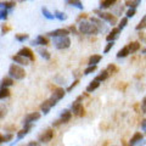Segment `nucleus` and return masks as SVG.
Segmentation results:
<instances>
[{"label":"nucleus","instance_id":"obj_49","mask_svg":"<svg viewBox=\"0 0 146 146\" xmlns=\"http://www.w3.org/2000/svg\"><path fill=\"white\" fill-rule=\"evenodd\" d=\"M27 146H42V144H40L38 140H31Z\"/></svg>","mask_w":146,"mask_h":146},{"label":"nucleus","instance_id":"obj_33","mask_svg":"<svg viewBox=\"0 0 146 146\" xmlns=\"http://www.w3.org/2000/svg\"><path fill=\"white\" fill-rule=\"evenodd\" d=\"M146 29V15H144L140 18V21L138 22V25L135 26V31L136 32H144Z\"/></svg>","mask_w":146,"mask_h":146},{"label":"nucleus","instance_id":"obj_38","mask_svg":"<svg viewBox=\"0 0 146 146\" xmlns=\"http://www.w3.org/2000/svg\"><path fill=\"white\" fill-rule=\"evenodd\" d=\"M98 70V66H86L84 68V71H83V74L84 76H90V74H93V73H95Z\"/></svg>","mask_w":146,"mask_h":146},{"label":"nucleus","instance_id":"obj_57","mask_svg":"<svg viewBox=\"0 0 146 146\" xmlns=\"http://www.w3.org/2000/svg\"><path fill=\"white\" fill-rule=\"evenodd\" d=\"M31 1H32V0H31Z\"/></svg>","mask_w":146,"mask_h":146},{"label":"nucleus","instance_id":"obj_21","mask_svg":"<svg viewBox=\"0 0 146 146\" xmlns=\"http://www.w3.org/2000/svg\"><path fill=\"white\" fill-rule=\"evenodd\" d=\"M102 60V55L100 54H93L90 55L88 58V62H86V66H98Z\"/></svg>","mask_w":146,"mask_h":146},{"label":"nucleus","instance_id":"obj_50","mask_svg":"<svg viewBox=\"0 0 146 146\" xmlns=\"http://www.w3.org/2000/svg\"><path fill=\"white\" fill-rule=\"evenodd\" d=\"M6 116V110L4 108L3 106H0V119H1L3 117H5Z\"/></svg>","mask_w":146,"mask_h":146},{"label":"nucleus","instance_id":"obj_54","mask_svg":"<svg viewBox=\"0 0 146 146\" xmlns=\"http://www.w3.org/2000/svg\"><path fill=\"white\" fill-rule=\"evenodd\" d=\"M23 1H27V0H16V3H23Z\"/></svg>","mask_w":146,"mask_h":146},{"label":"nucleus","instance_id":"obj_29","mask_svg":"<svg viewBox=\"0 0 146 146\" xmlns=\"http://www.w3.org/2000/svg\"><path fill=\"white\" fill-rule=\"evenodd\" d=\"M42 15L44 18H46L48 21H54L55 20V15H54V12L52 11H50L48 7H45L43 6L42 7Z\"/></svg>","mask_w":146,"mask_h":146},{"label":"nucleus","instance_id":"obj_44","mask_svg":"<svg viewBox=\"0 0 146 146\" xmlns=\"http://www.w3.org/2000/svg\"><path fill=\"white\" fill-rule=\"evenodd\" d=\"M115 43L116 42H106V45H105V48H104V54L105 55L108 54L113 49V46H115Z\"/></svg>","mask_w":146,"mask_h":146},{"label":"nucleus","instance_id":"obj_45","mask_svg":"<svg viewBox=\"0 0 146 146\" xmlns=\"http://www.w3.org/2000/svg\"><path fill=\"white\" fill-rule=\"evenodd\" d=\"M140 112L146 115V96H144L143 100H141V102H140Z\"/></svg>","mask_w":146,"mask_h":146},{"label":"nucleus","instance_id":"obj_9","mask_svg":"<svg viewBox=\"0 0 146 146\" xmlns=\"http://www.w3.org/2000/svg\"><path fill=\"white\" fill-rule=\"evenodd\" d=\"M57 104H58V101H56L55 99H52L51 96H50L49 99L44 100V101L40 104V106H39V108H40V113H42V115H44V116L49 115V112L51 111V108H54Z\"/></svg>","mask_w":146,"mask_h":146},{"label":"nucleus","instance_id":"obj_18","mask_svg":"<svg viewBox=\"0 0 146 146\" xmlns=\"http://www.w3.org/2000/svg\"><path fill=\"white\" fill-rule=\"evenodd\" d=\"M11 61L13 63H16V65H20L22 67H27L31 63V61L28 60V58H26L23 56H21V55H18V54H15V55H12L11 56Z\"/></svg>","mask_w":146,"mask_h":146},{"label":"nucleus","instance_id":"obj_46","mask_svg":"<svg viewBox=\"0 0 146 146\" xmlns=\"http://www.w3.org/2000/svg\"><path fill=\"white\" fill-rule=\"evenodd\" d=\"M10 27H9L7 25H5V23H4V25H1V34L3 35H5V34H7L9 33V32H10Z\"/></svg>","mask_w":146,"mask_h":146},{"label":"nucleus","instance_id":"obj_10","mask_svg":"<svg viewBox=\"0 0 146 146\" xmlns=\"http://www.w3.org/2000/svg\"><path fill=\"white\" fill-rule=\"evenodd\" d=\"M55 138V129L52 127L46 128L45 130L42 131V134H39L38 136V141L40 144H49L50 141H52V139Z\"/></svg>","mask_w":146,"mask_h":146},{"label":"nucleus","instance_id":"obj_4","mask_svg":"<svg viewBox=\"0 0 146 146\" xmlns=\"http://www.w3.org/2000/svg\"><path fill=\"white\" fill-rule=\"evenodd\" d=\"M51 45L56 50H67V49L71 48L72 39H71L70 35L58 36V38H52L51 39Z\"/></svg>","mask_w":146,"mask_h":146},{"label":"nucleus","instance_id":"obj_31","mask_svg":"<svg viewBox=\"0 0 146 146\" xmlns=\"http://www.w3.org/2000/svg\"><path fill=\"white\" fill-rule=\"evenodd\" d=\"M15 40L17 43L23 44L29 40V34L28 33H17V34H15Z\"/></svg>","mask_w":146,"mask_h":146},{"label":"nucleus","instance_id":"obj_28","mask_svg":"<svg viewBox=\"0 0 146 146\" xmlns=\"http://www.w3.org/2000/svg\"><path fill=\"white\" fill-rule=\"evenodd\" d=\"M130 55V52H129V49H128V46L127 45H124V46H122L119 50L117 51V54H116V57L117 58H125V57H128Z\"/></svg>","mask_w":146,"mask_h":146},{"label":"nucleus","instance_id":"obj_39","mask_svg":"<svg viewBox=\"0 0 146 146\" xmlns=\"http://www.w3.org/2000/svg\"><path fill=\"white\" fill-rule=\"evenodd\" d=\"M13 138H15V134L13 133H7L5 131V134H3V143H10V141H13Z\"/></svg>","mask_w":146,"mask_h":146},{"label":"nucleus","instance_id":"obj_14","mask_svg":"<svg viewBox=\"0 0 146 146\" xmlns=\"http://www.w3.org/2000/svg\"><path fill=\"white\" fill-rule=\"evenodd\" d=\"M46 35L49 36L50 39H52V38H58V36L70 35V32H68V29L65 28V27H61V28H56V29H52V31L48 32Z\"/></svg>","mask_w":146,"mask_h":146},{"label":"nucleus","instance_id":"obj_7","mask_svg":"<svg viewBox=\"0 0 146 146\" xmlns=\"http://www.w3.org/2000/svg\"><path fill=\"white\" fill-rule=\"evenodd\" d=\"M70 110L72 111L73 116H76V117H84L86 115V111H85V107L83 105V101H80V100H78V99H76L71 104Z\"/></svg>","mask_w":146,"mask_h":146},{"label":"nucleus","instance_id":"obj_30","mask_svg":"<svg viewBox=\"0 0 146 146\" xmlns=\"http://www.w3.org/2000/svg\"><path fill=\"white\" fill-rule=\"evenodd\" d=\"M54 15H55V20H57L60 22H65V21H67V18H68L67 13L63 12V11H60V10H55Z\"/></svg>","mask_w":146,"mask_h":146},{"label":"nucleus","instance_id":"obj_32","mask_svg":"<svg viewBox=\"0 0 146 146\" xmlns=\"http://www.w3.org/2000/svg\"><path fill=\"white\" fill-rule=\"evenodd\" d=\"M110 78V74H108V72L106 70H102L101 72L99 73V74L95 77L94 79H96L98 82H100V83H104V82H106L107 79Z\"/></svg>","mask_w":146,"mask_h":146},{"label":"nucleus","instance_id":"obj_27","mask_svg":"<svg viewBox=\"0 0 146 146\" xmlns=\"http://www.w3.org/2000/svg\"><path fill=\"white\" fill-rule=\"evenodd\" d=\"M67 5L71 6V7H74L79 11L84 10V5H83V1H82V0H67Z\"/></svg>","mask_w":146,"mask_h":146},{"label":"nucleus","instance_id":"obj_15","mask_svg":"<svg viewBox=\"0 0 146 146\" xmlns=\"http://www.w3.org/2000/svg\"><path fill=\"white\" fill-rule=\"evenodd\" d=\"M18 55H21V56H23L26 58H28L31 62H33L35 60V55H34V51L32 50V48L29 46H22L20 50L17 51Z\"/></svg>","mask_w":146,"mask_h":146},{"label":"nucleus","instance_id":"obj_11","mask_svg":"<svg viewBox=\"0 0 146 146\" xmlns=\"http://www.w3.org/2000/svg\"><path fill=\"white\" fill-rule=\"evenodd\" d=\"M33 127H34V125H32V124H31V125H23L20 130H17V131H16V139L13 140L12 143H10V146H15V145L18 143V141H21L22 139H25L26 136L31 133V130L33 129Z\"/></svg>","mask_w":146,"mask_h":146},{"label":"nucleus","instance_id":"obj_19","mask_svg":"<svg viewBox=\"0 0 146 146\" xmlns=\"http://www.w3.org/2000/svg\"><path fill=\"white\" fill-rule=\"evenodd\" d=\"M118 3V0H100L99 7L100 10H110Z\"/></svg>","mask_w":146,"mask_h":146},{"label":"nucleus","instance_id":"obj_40","mask_svg":"<svg viewBox=\"0 0 146 146\" xmlns=\"http://www.w3.org/2000/svg\"><path fill=\"white\" fill-rule=\"evenodd\" d=\"M10 11H7L6 9H3V7H0V21H7V18H9V15H10Z\"/></svg>","mask_w":146,"mask_h":146},{"label":"nucleus","instance_id":"obj_17","mask_svg":"<svg viewBox=\"0 0 146 146\" xmlns=\"http://www.w3.org/2000/svg\"><path fill=\"white\" fill-rule=\"evenodd\" d=\"M144 133L143 131H135V133L130 136L129 141H128V144L131 145V146H139L140 143L144 140Z\"/></svg>","mask_w":146,"mask_h":146},{"label":"nucleus","instance_id":"obj_36","mask_svg":"<svg viewBox=\"0 0 146 146\" xmlns=\"http://www.w3.org/2000/svg\"><path fill=\"white\" fill-rule=\"evenodd\" d=\"M140 4L141 0H125L124 1L125 7H133V9H138Z\"/></svg>","mask_w":146,"mask_h":146},{"label":"nucleus","instance_id":"obj_22","mask_svg":"<svg viewBox=\"0 0 146 146\" xmlns=\"http://www.w3.org/2000/svg\"><path fill=\"white\" fill-rule=\"evenodd\" d=\"M36 54H38L39 57L43 58L44 61L51 60V52H50L46 48H36Z\"/></svg>","mask_w":146,"mask_h":146},{"label":"nucleus","instance_id":"obj_3","mask_svg":"<svg viewBox=\"0 0 146 146\" xmlns=\"http://www.w3.org/2000/svg\"><path fill=\"white\" fill-rule=\"evenodd\" d=\"M7 76L11 77L13 80H23L27 76V72L25 70V67H22L20 65H16V63H11L9 66L7 70Z\"/></svg>","mask_w":146,"mask_h":146},{"label":"nucleus","instance_id":"obj_20","mask_svg":"<svg viewBox=\"0 0 146 146\" xmlns=\"http://www.w3.org/2000/svg\"><path fill=\"white\" fill-rule=\"evenodd\" d=\"M127 46H128V49H129L130 55H135L136 52H140V50H141V43L139 42V40H133V42L128 43Z\"/></svg>","mask_w":146,"mask_h":146},{"label":"nucleus","instance_id":"obj_6","mask_svg":"<svg viewBox=\"0 0 146 146\" xmlns=\"http://www.w3.org/2000/svg\"><path fill=\"white\" fill-rule=\"evenodd\" d=\"M89 21L98 28L99 34H107L108 31L111 29L106 22H104L102 20H100V18L98 16H95V15L94 16H89Z\"/></svg>","mask_w":146,"mask_h":146},{"label":"nucleus","instance_id":"obj_34","mask_svg":"<svg viewBox=\"0 0 146 146\" xmlns=\"http://www.w3.org/2000/svg\"><path fill=\"white\" fill-rule=\"evenodd\" d=\"M11 96V90L10 88H0V101L1 100L9 99Z\"/></svg>","mask_w":146,"mask_h":146},{"label":"nucleus","instance_id":"obj_12","mask_svg":"<svg viewBox=\"0 0 146 146\" xmlns=\"http://www.w3.org/2000/svg\"><path fill=\"white\" fill-rule=\"evenodd\" d=\"M42 117V113L38 111H33V112H28L27 115L23 117V121H22V124L23 125H34L35 122H38Z\"/></svg>","mask_w":146,"mask_h":146},{"label":"nucleus","instance_id":"obj_42","mask_svg":"<svg viewBox=\"0 0 146 146\" xmlns=\"http://www.w3.org/2000/svg\"><path fill=\"white\" fill-rule=\"evenodd\" d=\"M78 84H79V78H77V79H74V80H73L70 85L67 86L66 91H67V93H71L72 90H74V89L77 88V86H78Z\"/></svg>","mask_w":146,"mask_h":146},{"label":"nucleus","instance_id":"obj_5","mask_svg":"<svg viewBox=\"0 0 146 146\" xmlns=\"http://www.w3.org/2000/svg\"><path fill=\"white\" fill-rule=\"evenodd\" d=\"M72 118H73V113H72L71 110L70 108H63L60 112L58 118L52 123V128L55 129V128H58L62 124H67V123H70L72 121Z\"/></svg>","mask_w":146,"mask_h":146},{"label":"nucleus","instance_id":"obj_26","mask_svg":"<svg viewBox=\"0 0 146 146\" xmlns=\"http://www.w3.org/2000/svg\"><path fill=\"white\" fill-rule=\"evenodd\" d=\"M13 85H15V80L9 76H5L0 80V88H11Z\"/></svg>","mask_w":146,"mask_h":146},{"label":"nucleus","instance_id":"obj_56","mask_svg":"<svg viewBox=\"0 0 146 146\" xmlns=\"http://www.w3.org/2000/svg\"><path fill=\"white\" fill-rule=\"evenodd\" d=\"M65 1H66V3H67V0H65Z\"/></svg>","mask_w":146,"mask_h":146},{"label":"nucleus","instance_id":"obj_2","mask_svg":"<svg viewBox=\"0 0 146 146\" xmlns=\"http://www.w3.org/2000/svg\"><path fill=\"white\" fill-rule=\"evenodd\" d=\"M95 16H98L100 20H102L104 22H106V23L111 27H116L117 23H118V20L119 18L116 17L111 11H107V10H100V9H95L93 11Z\"/></svg>","mask_w":146,"mask_h":146},{"label":"nucleus","instance_id":"obj_43","mask_svg":"<svg viewBox=\"0 0 146 146\" xmlns=\"http://www.w3.org/2000/svg\"><path fill=\"white\" fill-rule=\"evenodd\" d=\"M68 32H70V34H73V35H79V32H78V27L77 25H71L67 27Z\"/></svg>","mask_w":146,"mask_h":146},{"label":"nucleus","instance_id":"obj_41","mask_svg":"<svg viewBox=\"0 0 146 146\" xmlns=\"http://www.w3.org/2000/svg\"><path fill=\"white\" fill-rule=\"evenodd\" d=\"M135 15H136V9L127 7V10H125V12H124V16H125L127 18H133Z\"/></svg>","mask_w":146,"mask_h":146},{"label":"nucleus","instance_id":"obj_25","mask_svg":"<svg viewBox=\"0 0 146 146\" xmlns=\"http://www.w3.org/2000/svg\"><path fill=\"white\" fill-rule=\"evenodd\" d=\"M16 5H17L16 0H5V1H0V7L6 9V10L10 11V12L16 7Z\"/></svg>","mask_w":146,"mask_h":146},{"label":"nucleus","instance_id":"obj_55","mask_svg":"<svg viewBox=\"0 0 146 146\" xmlns=\"http://www.w3.org/2000/svg\"><path fill=\"white\" fill-rule=\"evenodd\" d=\"M124 146H131V145H129V144H127V145H124Z\"/></svg>","mask_w":146,"mask_h":146},{"label":"nucleus","instance_id":"obj_51","mask_svg":"<svg viewBox=\"0 0 146 146\" xmlns=\"http://www.w3.org/2000/svg\"><path fill=\"white\" fill-rule=\"evenodd\" d=\"M140 54L143 55V56H146V46L141 48V50H140Z\"/></svg>","mask_w":146,"mask_h":146},{"label":"nucleus","instance_id":"obj_37","mask_svg":"<svg viewBox=\"0 0 146 146\" xmlns=\"http://www.w3.org/2000/svg\"><path fill=\"white\" fill-rule=\"evenodd\" d=\"M107 72H108V74L110 76H113V74H116V73H118V67L116 63H110V65L105 68Z\"/></svg>","mask_w":146,"mask_h":146},{"label":"nucleus","instance_id":"obj_8","mask_svg":"<svg viewBox=\"0 0 146 146\" xmlns=\"http://www.w3.org/2000/svg\"><path fill=\"white\" fill-rule=\"evenodd\" d=\"M50 44H51V42H50V38L46 34H39L33 40H31V45L34 48H48Z\"/></svg>","mask_w":146,"mask_h":146},{"label":"nucleus","instance_id":"obj_48","mask_svg":"<svg viewBox=\"0 0 146 146\" xmlns=\"http://www.w3.org/2000/svg\"><path fill=\"white\" fill-rule=\"evenodd\" d=\"M140 128H141V131H144V133L146 134V118H144V119L141 121V123H140Z\"/></svg>","mask_w":146,"mask_h":146},{"label":"nucleus","instance_id":"obj_24","mask_svg":"<svg viewBox=\"0 0 146 146\" xmlns=\"http://www.w3.org/2000/svg\"><path fill=\"white\" fill-rule=\"evenodd\" d=\"M111 10H112L111 12H112L116 17H122V15H124V12H125L127 9H125L124 4H122V5H117V4H116V5L113 6Z\"/></svg>","mask_w":146,"mask_h":146},{"label":"nucleus","instance_id":"obj_13","mask_svg":"<svg viewBox=\"0 0 146 146\" xmlns=\"http://www.w3.org/2000/svg\"><path fill=\"white\" fill-rule=\"evenodd\" d=\"M66 94H67V91H66V89L63 88V86H55V88L51 90V96L52 99H55L56 101H61V100L66 96Z\"/></svg>","mask_w":146,"mask_h":146},{"label":"nucleus","instance_id":"obj_16","mask_svg":"<svg viewBox=\"0 0 146 146\" xmlns=\"http://www.w3.org/2000/svg\"><path fill=\"white\" fill-rule=\"evenodd\" d=\"M121 33H122V31L118 28V27H112V28L108 31V33L106 34V42H116V40L119 38Z\"/></svg>","mask_w":146,"mask_h":146},{"label":"nucleus","instance_id":"obj_52","mask_svg":"<svg viewBox=\"0 0 146 146\" xmlns=\"http://www.w3.org/2000/svg\"><path fill=\"white\" fill-rule=\"evenodd\" d=\"M145 145H146V139L144 138V140L141 141V143H140V145H139V146H145Z\"/></svg>","mask_w":146,"mask_h":146},{"label":"nucleus","instance_id":"obj_1","mask_svg":"<svg viewBox=\"0 0 146 146\" xmlns=\"http://www.w3.org/2000/svg\"><path fill=\"white\" fill-rule=\"evenodd\" d=\"M77 27H78V32L79 35H85V36H96L99 35V31L91 22L88 20H83L77 23Z\"/></svg>","mask_w":146,"mask_h":146},{"label":"nucleus","instance_id":"obj_35","mask_svg":"<svg viewBox=\"0 0 146 146\" xmlns=\"http://www.w3.org/2000/svg\"><path fill=\"white\" fill-rule=\"evenodd\" d=\"M128 22H129V18H127L125 16H122L119 20H118V23H117V26L116 27H118L121 31H123L125 28V27L128 26Z\"/></svg>","mask_w":146,"mask_h":146},{"label":"nucleus","instance_id":"obj_53","mask_svg":"<svg viewBox=\"0 0 146 146\" xmlns=\"http://www.w3.org/2000/svg\"><path fill=\"white\" fill-rule=\"evenodd\" d=\"M1 144H4L3 143V134H0V145H1Z\"/></svg>","mask_w":146,"mask_h":146},{"label":"nucleus","instance_id":"obj_23","mask_svg":"<svg viewBox=\"0 0 146 146\" xmlns=\"http://www.w3.org/2000/svg\"><path fill=\"white\" fill-rule=\"evenodd\" d=\"M100 85H101V83H100V82H98L96 79H93L88 85H86L85 91H86L88 94H93L94 91H96V90L100 88Z\"/></svg>","mask_w":146,"mask_h":146},{"label":"nucleus","instance_id":"obj_47","mask_svg":"<svg viewBox=\"0 0 146 146\" xmlns=\"http://www.w3.org/2000/svg\"><path fill=\"white\" fill-rule=\"evenodd\" d=\"M88 18H89L88 13H85V12L80 13V15L78 16V18H77V23H78V22H80V21H83V20H88Z\"/></svg>","mask_w":146,"mask_h":146}]
</instances>
